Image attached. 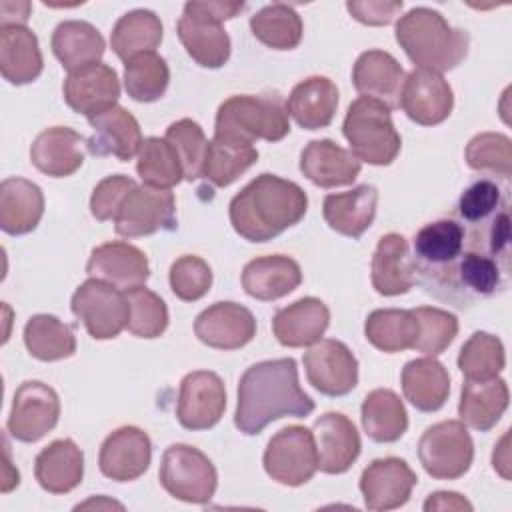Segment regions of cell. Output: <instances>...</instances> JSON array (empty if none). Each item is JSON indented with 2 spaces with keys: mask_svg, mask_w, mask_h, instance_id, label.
<instances>
[{
  "mask_svg": "<svg viewBox=\"0 0 512 512\" xmlns=\"http://www.w3.org/2000/svg\"><path fill=\"white\" fill-rule=\"evenodd\" d=\"M508 400V384L498 376L490 380H466L458 404L460 422L478 432H488L506 412Z\"/></svg>",
  "mask_w": 512,
  "mask_h": 512,
  "instance_id": "34",
  "label": "cell"
},
{
  "mask_svg": "<svg viewBox=\"0 0 512 512\" xmlns=\"http://www.w3.org/2000/svg\"><path fill=\"white\" fill-rule=\"evenodd\" d=\"M404 4L394 0V2H386V0H368V2H346V10L350 12V16L362 24L368 26H386L390 24L400 12H402Z\"/></svg>",
  "mask_w": 512,
  "mask_h": 512,
  "instance_id": "53",
  "label": "cell"
},
{
  "mask_svg": "<svg viewBox=\"0 0 512 512\" xmlns=\"http://www.w3.org/2000/svg\"><path fill=\"white\" fill-rule=\"evenodd\" d=\"M506 366L504 344L488 332H474L458 354V368L466 380L496 378Z\"/></svg>",
  "mask_w": 512,
  "mask_h": 512,
  "instance_id": "45",
  "label": "cell"
},
{
  "mask_svg": "<svg viewBox=\"0 0 512 512\" xmlns=\"http://www.w3.org/2000/svg\"><path fill=\"white\" fill-rule=\"evenodd\" d=\"M64 100L76 112L88 120L118 106L120 98V80L112 66L104 62L90 64L86 68L74 70L66 76Z\"/></svg>",
  "mask_w": 512,
  "mask_h": 512,
  "instance_id": "16",
  "label": "cell"
},
{
  "mask_svg": "<svg viewBox=\"0 0 512 512\" xmlns=\"http://www.w3.org/2000/svg\"><path fill=\"white\" fill-rule=\"evenodd\" d=\"M308 382L326 396H346L358 384V360L352 350L334 338H320L304 352Z\"/></svg>",
  "mask_w": 512,
  "mask_h": 512,
  "instance_id": "13",
  "label": "cell"
},
{
  "mask_svg": "<svg viewBox=\"0 0 512 512\" xmlns=\"http://www.w3.org/2000/svg\"><path fill=\"white\" fill-rule=\"evenodd\" d=\"M138 184L124 176V174H114V176H106L104 180H100L96 184V188L92 190L90 196V214L100 220H114L124 198L136 188Z\"/></svg>",
  "mask_w": 512,
  "mask_h": 512,
  "instance_id": "52",
  "label": "cell"
},
{
  "mask_svg": "<svg viewBox=\"0 0 512 512\" xmlns=\"http://www.w3.org/2000/svg\"><path fill=\"white\" fill-rule=\"evenodd\" d=\"M194 334L208 348L238 350L256 336V318L242 304L216 302L196 316Z\"/></svg>",
  "mask_w": 512,
  "mask_h": 512,
  "instance_id": "18",
  "label": "cell"
},
{
  "mask_svg": "<svg viewBox=\"0 0 512 512\" xmlns=\"http://www.w3.org/2000/svg\"><path fill=\"white\" fill-rule=\"evenodd\" d=\"M302 282L300 264L284 254L258 256L242 270V288L248 296L272 302L294 292Z\"/></svg>",
  "mask_w": 512,
  "mask_h": 512,
  "instance_id": "27",
  "label": "cell"
},
{
  "mask_svg": "<svg viewBox=\"0 0 512 512\" xmlns=\"http://www.w3.org/2000/svg\"><path fill=\"white\" fill-rule=\"evenodd\" d=\"M44 68L36 34L26 26L0 28V72L14 86L34 82Z\"/></svg>",
  "mask_w": 512,
  "mask_h": 512,
  "instance_id": "35",
  "label": "cell"
},
{
  "mask_svg": "<svg viewBox=\"0 0 512 512\" xmlns=\"http://www.w3.org/2000/svg\"><path fill=\"white\" fill-rule=\"evenodd\" d=\"M418 458L426 474L436 480L464 476L474 460V442L466 424L442 420L426 428L418 442Z\"/></svg>",
  "mask_w": 512,
  "mask_h": 512,
  "instance_id": "8",
  "label": "cell"
},
{
  "mask_svg": "<svg viewBox=\"0 0 512 512\" xmlns=\"http://www.w3.org/2000/svg\"><path fill=\"white\" fill-rule=\"evenodd\" d=\"M176 228V200L166 188H154L148 184L136 186L122 202L114 230L124 238L150 236L158 230Z\"/></svg>",
  "mask_w": 512,
  "mask_h": 512,
  "instance_id": "11",
  "label": "cell"
},
{
  "mask_svg": "<svg viewBox=\"0 0 512 512\" xmlns=\"http://www.w3.org/2000/svg\"><path fill=\"white\" fill-rule=\"evenodd\" d=\"M338 108V88L326 76H310L298 82L288 100L286 110L288 116L304 130L326 128Z\"/></svg>",
  "mask_w": 512,
  "mask_h": 512,
  "instance_id": "32",
  "label": "cell"
},
{
  "mask_svg": "<svg viewBox=\"0 0 512 512\" xmlns=\"http://www.w3.org/2000/svg\"><path fill=\"white\" fill-rule=\"evenodd\" d=\"M308 210L306 192L292 180L264 172L230 200V224L248 242H268L298 224Z\"/></svg>",
  "mask_w": 512,
  "mask_h": 512,
  "instance_id": "2",
  "label": "cell"
},
{
  "mask_svg": "<svg viewBox=\"0 0 512 512\" xmlns=\"http://www.w3.org/2000/svg\"><path fill=\"white\" fill-rule=\"evenodd\" d=\"M92 136L86 140V150L94 156H114L120 162L132 160L142 146L138 120L122 106H114L88 120Z\"/></svg>",
  "mask_w": 512,
  "mask_h": 512,
  "instance_id": "23",
  "label": "cell"
},
{
  "mask_svg": "<svg viewBox=\"0 0 512 512\" xmlns=\"http://www.w3.org/2000/svg\"><path fill=\"white\" fill-rule=\"evenodd\" d=\"M424 510H472V504L456 492H434L426 498Z\"/></svg>",
  "mask_w": 512,
  "mask_h": 512,
  "instance_id": "54",
  "label": "cell"
},
{
  "mask_svg": "<svg viewBox=\"0 0 512 512\" xmlns=\"http://www.w3.org/2000/svg\"><path fill=\"white\" fill-rule=\"evenodd\" d=\"M266 474L284 486H302L318 470V452L312 430L304 426H286L278 430L262 456Z\"/></svg>",
  "mask_w": 512,
  "mask_h": 512,
  "instance_id": "10",
  "label": "cell"
},
{
  "mask_svg": "<svg viewBox=\"0 0 512 512\" xmlns=\"http://www.w3.org/2000/svg\"><path fill=\"white\" fill-rule=\"evenodd\" d=\"M246 8L244 2H186L176 24L178 38L188 56L202 68H222L230 58V36L222 22L236 18Z\"/></svg>",
  "mask_w": 512,
  "mask_h": 512,
  "instance_id": "5",
  "label": "cell"
},
{
  "mask_svg": "<svg viewBox=\"0 0 512 512\" xmlns=\"http://www.w3.org/2000/svg\"><path fill=\"white\" fill-rule=\"evenodd\" d=\"M466 162L476 172L500 176L504 180L512 174V142L498 132L476 134L466 146Z\"/></svg>",
  "mask_w": 512,
  "mask_h": 512,
  "instance_id": "46",
  "label": "cell"
},
{
  "mask_svg": "<svg viewBox=\"0 0 512 512\" xmlns=\"http://www.w3.org/2000/svg\"><path fill=\"white\" fill-rule=\"evenodd\" d=\"M418 476L406 460L388 456L370 462L360 476V492L368 510L386 512L410 500Z\"/></svg>",
  "mask_w": 512,
  "mask_h": 512,
  "instance_id": "15",
  "label": "cell"
},
{
  "mask_svg": "<svg viewBox=\"0 0 512 512\" xmlns=\"http://www.w3.org/2000/svg\"><path fill=\"white\" fill-rule=\"evenodd\" d=\"M60 418V398L54 388L40 380H26L18 386L6 428L20 442H38Z\"/></svg>",
  "mask_w": 512,
  "mask_h": 512,
  "instance_id": "12",
  "label": "cell"
},
{
  "mask_svg": "<svg viewBox=\"0 0 512 512\" xmlns=\"http://www.w3.org/2000/svg\"><path fill=\"white\" fill-rule=\"evenodd\" d=\"M224 410L226 388L216 372L194 370L182 378L176 418L186 430H208L216 426Z\"/></svg>",
  "mask_w": 512,
  "mask_h": 512,
  "instance_id": "14",
  "label": "cell"
},
{
  "mask_svg": "<svg viewBox=\"0 0 512 512\" xmlns=\"http://www.w3.org/2000/svg\"><path fill=\"white\" fill-rule=\"evenodd\" d=\"M330 324L328 306L314 296L300 298L286 308H280L272 318L276 340L288 348L316 344Z\"/></svg>",
  "mask_w": 512,
  "mask_h": 512,
  "instance_id": "26",
  "label": "cell"
},
{
  "mask_svg": "<svg viewBox=\"0 0 512 512\" xmlns=\"http://www.w3.org/2000/svg\"><path fill=\"white\" fill-rule=\"evenodd\" d=\"M312 410L314 400L298 384L296 362L264 360L246 368L238 382L234 424L242 434L256 436L278 418H304Z\"/></svg>",
  "mask_w": 512,
  "mask_h": 512,
  "instance_id": "1",
  "label": "cell"
},
{
  "mask_svg": "<svg viewBox=\"0 0 512 512\" xmlns=\"http://www.w3.org/2000/svg\"><path fill=\"white\" fill-rule=\"evenodd\" d=\"M376 204V186L360 184L348 192L328 194L322 202V216L334 232L356 240L372 226Z\"/></svg>",
  "mask_w": 512,
  "mask_h": 512,
  "instance_id": "28",
  "label": "cell"
},
{
  "mask_svg": "<svg viewBox=\"0 0 512 512\" xmlns=\"http://www.w3.org/2000/svg\"><path fill=\"white\" fill-rule=\"evenodd\" d=\"M158 478L170 496L188 504L210 502L218 486V472L210 458L188 444H172L166 448Z\"/></svg>",
  "mask_w": 512,
  "mask_h": 512,
  "instance_id": "7",
  "label": "cell"
},
{
  "mask_svg": "<svg viewBox=\"0 0 512 512\" xmlns=\"http://www.w3.org/2000/svg\"><path fill=\"white\" fill-rule=\"evenodd\" d=\"M70 308L94 340L116 338L130 318L126 292L98 278H88L76 288Z\"/></svg>",
  "mask_w": 512,
  "mask_h": 512,
  "instance_id": "9",
  "label": "cell"
},
{
  "mask_svg": "<svg viewBox=\"0 0 512 512\" xmlns=\"http://www.w3.org/2000/svg\"><path fill=\"white\" fill-rule=\"evenodd\" d=\"M30 2H0V28L2 26H26L30 16Z\"/></svg>",
  "mask_w": 512,
  "mask_h": 512,
  "instance_id": "55",
  "label": "cell"
},
{
  "mask_svg": "<svg viewBox=\"0 0 512 512\" xmlns=\"http://www.w3.org/2000/svg\"><path fill=\"white\" fill-rule=\"evenodd\" d=\"M364 336L374 348L386 354H396L414 348L418 320L412 310L380 308L368 314L364 322Z\"/></svg>",
  "mask_w": 512,
  "mask_h": 512,
  "instance_id": "39",
  "label": "cell"
},
{
  "mask_svg": "<svg viewBox=\"0 0 512 512\" xmlns=\"http://www.w3.org/2000/svg\"><path fill=\"white\" fill-rule=\"evenodd\" d=\"M418 320V336L414 350L426 356L442 354L458 334V318L448 310L434 306H418L412 310Z\"/></svg>",
  "mask_w": 512,
  "mask_h": 512,
  "instance_id": "48",
  "label": "cell"
},
{
  "mask_svg": "<svg viewBox=\"0 0 512 512\" xmlns=\"http://www.w3.org/2000/svg\"><path fill=\"white\" fill-rule=\"evenodd\" d=\"M502 208H508L506 192L498 186V182L482 178L470 184L458 198L456 220L462 224H478L490 220Z\"/></svg>",
  "mask_w": 512,
  "mask_h": 512,
  "instance_id": "50",
  "label": "cell"
},
{
  "mask_svg": "<svg viewBox=\"0 0 512 512\" xmlns=\"http://www.w3.org/2000/svg\"><path fill=\"white\" fill-rule=\"evenodd\" d=\"M396 42L406 56L424 70L446 72L454 70L468 54L470 34L454 28L432 8L418 6L408 10L396 22Z\"/></svg>",
  "mask_w": 512,
  "mask_h": 512,
  "instance_id": "3",
  "label": "cell"
},
{
  "mask_svg": "<svg viewBox=\"0 0 512 512\" xmlns=\"http://www.w3.org/2000/svg\"><path fill=\"white\" fill-rule=\"evenodd\" d=\"M162 36L164 28L160 18L152 10L136 8L118 18L110 34V46L120 60L128 62L136 54L154 52Z\"/></svg>",
  "mask_w": 512,
  "mask_h": 512,
  "instance_id": "38",
  "label": "cell"
},
{
  "mask_svg": "<svg viewBox=\"0 0 512 512\" xmlns=\"http://www.w3.org/2000/svg\"><path fill=\"white\" fill-rule=\"evenodd\" d=\"M130 304V318L126 328L138 338H158L168 328L166 302L152 290L136 286L124 290Z\"/></svg>",
  "mask_w": 512,
  "mask_h": 512,
  "instance_id": "47",
  "label": "cell"
},
{
  "mask_svg": "<svg viewBox=\"0 0 512 512\" xmlns=\"http://www.w3.org/2000/svg\"><path fill=\"white\" fill-rule=\"evenodd\" d=\"M372 286L382 296L406 294L414 286V264L402 234H384L372 256Z\"/></svg>",
  "mask_w": 512,
  "mask_h": 512,
  "instance_id": "29",
  "label": "cell"
},
{
  "mask_svg": "<svg viewBox=\"0 0 512 512\" xmlns=\"http://www.w3.org/2000/svg\"><path fill=\"white\" fill-rule=\"evenodd\" d=\"M404 80V68L390 52L384 50L362 52L352 68L354 88L362 96L374 98L390 110L400 108Z\"/></svg>",
  "mask_w": 512,
  "mask_h": 512,
  "instance_id": "22",
  "label": "cell"
},
{
  "mask_svg": "<svg viewBox=\"0 0 512 512\" xmlns=\"http://www.w3.org/2000/svg\"><path fill=\"white\" fill-rule=\"evenodd\" d=\"M360 420L366 436L380 444L400 440L408 428L404 402L388 388H376L366 394L360 408Z\"/></svg>",
  "mask_w": 512,
  "mask_h": 512,
  "instance_id": "37",
  "label": "cell"
},
{
  "mask_svg": "<svg viewBox=\"0 0 512 512\" xmlns=\"http://www.w3.org/2000/svg\"><path fill=\"white\" fill-rule=\"evenodd\" d=\"M250 30L256 40L272 50H292L302 40V18L300 14L282 2L260 8L250 18Z\"/></svg>",
  "mask_w": 512,
  "mask_h": 512,
  "instance_id": "41",
  "label": "cell"
},
{
  "mask_svg": "<svg viewBox=\"0 0 512 512\" xmlns=\"http://www.w3.org/2000/svg\"><path fill=\"white\" fill-rule=\"evenodd\" d=\"M170 288L176 298L184 302L200 300L212 286V270L206 260L194 254L180 256L170 266Z\"/></svg>",
  "mask_w": 512,
  "mask_h": 512,
  "instance_id": "51",
  "label": "cell"
},
{
  "mask_svg": "<svg viewBox=\"0 0 512 512\" xmlns=\"http://www.w3.org/2000/svg\"><path fill=\"white\" fill-rule=\"evenodd\" d=\"M86 274L114 284L120 290L144 286L150 276L146 254L128 242L114 240L96 246L88 258Z\"/></svg>",
  "mask_w": 512,
  "mask_h": 512,
  "instance_id": "21",
  "label": "cell"
},
{
  "mask_svg": "<svg viewBox=\"0 0 512 512\" xmlns=\"http://www.w3.org/2000/svg\"><path fill=\"white\" fill-rule=\"evenodd\" d=\"M510 450H508V430H506V434L502 436V440L498 442V446H494V454H492V466H494V470H498L500 472V476L502 478H510V472H508V468H510Z\"/></svg>",
  "mask_w": 512,
  "mask_h": 512,
  "instance_id": "56",
  "label": "cell"
},
{
  "mask_svg": "<svg viewBox=\"0 0 512 512\" xmlns=\"http://www.w3.org/2000/svg\"><path fill=\"white\" fill-rule=\"evenodd\" d=\"M362 170V162L336 142L312 140L300 154V172L320 188L352 184Z\"/></svg>",
  "mask_w": 512,
  "mask_h": 512,
  "instance_id": "25",
  "label": "cell"
},
{
  "mask_svg": "<svg viewBox=\"0 0 512 512\" xmlns=\"http://www.w3.org/2000/svg\"><path fill=\"white\" fill-rule=\"evenodd\" d=\"M24 344L32 358L56 362L76 352V336L68 324L52 314H34L24 326Z\"/></svg>",
  "mask_w": 512,
  "mask_h": 512,
  "instance_id": "40",
  "label": "cell"
},
{
  "mask_svg": "<svg viewBox=\"0 0 512 512\" xmlns=\"http://www.w3.org/2000/svg\"><path fill=\"white\" fill-rule=\"evenodd\" d=\"M342 132L350 144V152L360 162L372 166L392 164L402 146L390 108L368 96H360L348 106Z\"/></svg>",
  "mask_w": 512,
  "mask_h": 512,
  "instance_id": "6",
  "label": "cell"
},
{
  "mask_svg": "<svg viewBox=\"0 0 512 512\" xmlns=\"http://www.w3.org/2000/svg\"><path fill=\"white\" fill-rule=\"evenodd\" d=\"M164 138L176 150L180 164H182L184 178L190 182L198 180L202 176V166H204V158L208 152V140H206L200 124L190 118L176 120L166 128Z\"/></svg>",
  "mask_w": 512,
  "mask_h": 512,
  "instance_id": "49",
  "label": "cell"
},
{
  "mask_svg": "<svg viewBox=\"0 0 512 512\" xmlns=\"http://www.w3.org/2000/svg\"><path fill=\"white\" fill-rule=\"evenodd\" d=\"M318 452V470L344 474L360 456V434L354 422L340 412L322 414L312 428Z\"/></svg>",
  "mask_w": 512,
  "mask_h": 512,
  "instance_id": "20",
  "label": "cell"
},
{
  "mask_svg": "<svg viewBox=\"0 0 512 512\" xmlns=\"http://www.w3.org/2000/svg\"><path fill=\"white\" fill-rule=\"evenodd\" d=\"M152 460V442L136 426H122L106 436L100 446V472L114 482H132L140 478Z\"/></svg>",
  "mask_w": 512,
  "mask_h": 512,
  "instance_id": "19",
  "label": "cell"
},
{
  "mask_svg": "<svg viewBox=\"0 0 512 512\" xmlns=\"http://www.w3.org/2000/svg\"><path fill=\"white\" fill-rule=\"evenodd\" d=\"M136 172L144 184L154 188H166V190L180 184V180L184 178L182 164L176 150L166 138H158V136H150L142 140V146L138 150Z\"/></svg>",
  "mask_w": 512,
  "mask_h": 512,
  "instance_id": "43",
  "label": "cell"
},
{
  "mask_svg": "<svg viewBox=\"0 0 512 512\" xmlns=\"http://www.w3.org/2000/svg\"><path fill=\"white\" fill-rule=\"evenodd\" d=\"M20 482V476H18V470L12 468V462H10V446L8 442L4 440V478H2V492H10L14 486H18Z\"/></svg>",
  "mask_w": 512,
  "mask_h": 512,
  "instance_id": "57",
  "label": "cell"
},
{
  "mask_svg": "<svg viewBox=\"0 0 512 512\" xmlns=\"http://www.w3.org/2000/svg\"><path fill=\"white\" fill-rule=\"evenodd\" d=\"M290 132L286 102L278 92L258 96L236 94L224 100L216 112L214 140L252 146L256 140L278 142Z\"/></svg>",
  "mask_w": 512,
  "mask_h": 512,
  "instance_id": "4",
  "label": "cell"
},
{
  "mask_svg": "<svg viewBox=\"0 0 512 512\" xmlns=\"http://www.w3.org/2000/svg\"><path fill=\"white\" fill-rule=\"evenodd\" d=\"M400 106L412 122L420 126H436L450 116L454 94L442 74L414 68L404 80Z\"/></svg>",
  "mask_w": 512,
  "mask_h": 512,
  "instance_id": "17",
  "label": "cell"
},
{
  "mask_svg": "<svg viewBox=\"0 0 512 512\" xmlns=\"http://www.w3.org/2000/svg\"><path fill=\"white\" fill-rule=\"evenodd\" d=\"M34 476L50 494L72 492L84 476V454L70 438L54 440L34 460Z\"/></svg>",
  "mask_w": 512,
  "mask_h": 512,
  "instance_id": "30",
  "label": "cell"
},
{
  "mask_svg": "<svg viewBox=\"0 0 512 512\" xmlns=\"http://www.w3.org/2000/svg\"><path fill=\"white\" fill-rule=\"evenodd\" d=\"M44 194L26 178H6L0 184V228L10 236H22L40 224Z\"/></svg>",
  "mask_w": 512,
  "mask_h": 512,
  "instance_id": "31",
  "label": "cell"
},
{
  "mask_svg": "<svg viewBox=\"0 0 512 512\" xmlns=\"http://www.w3.org/2000/svg\"><path fill=\"white\" fill-rule=\"evenodd\" d=\"M258 162V150L254 146H236L220 140L208 142V152L202 166V176L214 186H230L252 164Z\"/></svg>",
  "mask_w": 512,
  "mask_h": 512,
  "instance_id": "44",
  "label": "cell"
},
{
  "mask_svg": "<svg viewBox=\"0 0 512 512\" xmlns=\"http://www.w3.org/2000/svg\"><path fill=\"white\" fill-rule=\"evenodd\" d=\"M170 82L166 60L156 52L136 54L124 62V88L136 102H156L164 96Z\"/></svg>",
  "mask_w": 512,
  "mask_h": 512,
  "instance_id": "42",
  "label": "cell"
},
{
  "mask_svg": "<svg viewBox=\"0 0 512 512\" xmlns=\"http://www.w3.org/2000/svg\"><path fill=\"white\" fill-rule=\"evenodd\" d=\"M86 140L68 126H52L42 130L32 146L30 160L46 176L66 178L84 164Z\"/></svg>",
  "mask_w": 512,
  "mask_h": 512,
  "instance_id": "24",
  "label": "cell"
},
{
  "mask_svg": "<svg viewBox=\"0 0 512 512\" xmlns=\"http://www.w3.org/2000/svg\"><path fill=\"white\" fill-rule=\"evenodd\" d=\"M52 52L62 68L70 72L100 62L106 42L104 36L84 20H64L52 32Z\"/></svg>",
  "mask_w": 512,
  "mask_h": 512,
  "instance_id": "36",
  "label": "cell"
},
{
  "mask_svg": "<svg viewBox=\"0 0 512 512\" xmlns=\"http://www.w3.org/2000/svg\"><path fill=\"white\" fill-rule=\"evenodd\" d=\"M400 382L404 398L420 412L440 410L450 394V374L434 356L406 362Z\"/></svg>",
  "mask_w": 512,
  "mask_h": 512,
  "instance_id": "33",
  "label": "cell"
}]
</instances>
